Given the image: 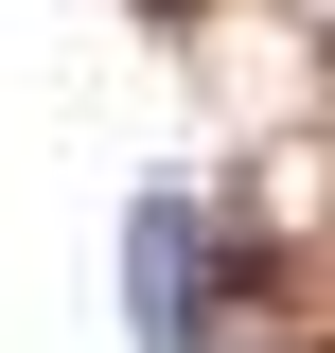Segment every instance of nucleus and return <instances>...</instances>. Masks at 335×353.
<instances>
[{"label":"nucleus","instance_id":"1","mask_svg":"<svg viewBox=\"0 0 335 353\" xmlns=\"http://www.w3.org/2000/svg\"><path fill=\"white\" fill-rule=\"evenodd\" d=\"M124 301H141V353H230V230L194 194L124 212Z\"/></svg>","mask_w":335,"mask_h":353}]
</instances>
